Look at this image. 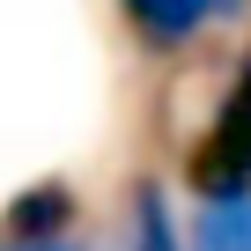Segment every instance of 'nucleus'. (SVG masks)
<instances>
[{"label":"nucleus","instance_id":"3","mask_svg":"<svg viewBox=\"0 0 251 251\" xmlns=\"http://www.w3.org/2000/svg\"><path fill=\"white\" fill-rule=\"evenodd\" d=\"M81 222V192L67 177H30L23 192H8L0 207V236L8 244H67Z\"/></svg>","mask_w":251,"mask_h":251},{"label":"nucleus","instance_id":"2","mask_svg":"<svg viewBox=\"0 0 251 251\" xmlns=\"http://www.w3.org/2000/svg\"><path fill=\"white\" fill-rule=\"evenodd\" d=\"M118 15H126V30H133L141 52L177 59V52H192L207 30L236 23V15H244V0H118Z\"/></svg>","mask_w":251,"mask_h":251},{"label":"nucleus","instance_id":"4","mask_svg":"<svg viewBox=\"0 0 251 251\" xmlns=\"http://www.w3.org/2000/svg\"><path fill=\"white\" fill-rule=\"evenodd\" d=\"M126 251H192V229H177V207L155 177H141L126 200Z\"/></svg>","mask_w":251,"mask_h":251},{"label":"nucleus","instance_id":"6","mask_svg":"<svg viewBox=\"0 0 251 251\" xmlns=\"http://www.w3.org/2000/svg\"><path fill=\"white\" fill-rule=\"evenodd\" d=\"M8 251H81V244L67 236V244H8Z\"/></svg>","mask_w":251,"mask_h":251},{"label":"nucleus","instance_id":"1","mask_svg":"<svg viewBox=\"0 0 251 251\" xmlns=\"http://www.w3.org/2000/svg\"><path fill=\"white\" fill-rule=\"evenodd\" d=\"M177 177H185L192 200H236V192H251V52L222 81V96H214L207 126L192 133Z\"/></svg>","mask_w":251,"mask_h":251},{"label":"nucleus","instance_id":"5","mask_svg":"<svg viewBox=\"0 0 251 251\" xmlns=\"http://www.w3.org/2000/svg\"><path fill=\"white\" fill-rule=\"evenodd\" d=\"M185 229H192V251H251V192H236V200H200Z\"/></svg>","mask_w":251,"mask_h":251}]
</instances>
